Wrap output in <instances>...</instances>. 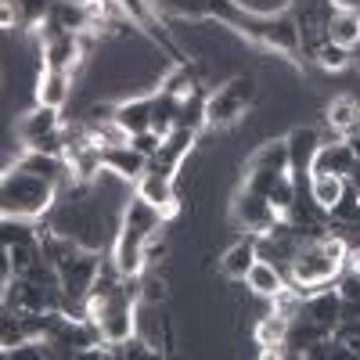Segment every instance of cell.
I'll return each instance as SVG.
<instances>
[{
  "instance_id": "cell-6",
  "label": "cell",
  "mask_w": 360,
  "mask_h": 360,
  "mask_svg": "<svg viewBox=\"0 0 360 360\" xmlns=\"http://www.w3.org/2000/svg\"><path fill=\"white\" fill-rule=\"evenodd\" d=\"M281 220V213L274 205H270L259 191H252V188H238V195H234V202H231V224L238 227V231H245V234H266V231H274V224Z\"/></svg>"
},
{
  "instance_id": "cell-25",
  "label": "cell",
  "mask_w": 360,
  "mask_h": 360,
  "mask_svg": "<svg viewBox=\"0 0 360 360\" xmlns=\"http://www.w3.org/2000/svg\"><path fill=\"white\" fill-rule=\"evenodd\" d=\"M332 4H335L339 11H356V15H360V0H332Z\"/></svg>"
},
{
  "instance_id": "cell-21",
  "label": "cell",
  "mask_w": 360,
  "mask_h": 360,
  "mask_svg": "<svg viewBox=\"0 0 360 360\" xmlns=\"http://www.w3.org/2000/svg\"><path fill=\"white\" fill-rule=\"evenodd\" d=\"M159 90H166V94H173V98H191L195 90H198V76H195V69L188 65V62H173V69L162 76V83H159Z\"/></svg>"
},
{
  "instance_id": "cell-1",
  "label": "cell",
  "mask_w": 360,
  "mask_h": 360,
  "mask_svg": "<svg viewBox=\"0 0 360 360\" xmlns=\"http://www.w3.org/2000/svg\"><path fill=\"white\" fill-rule=\"evenodd\" d=\"M169 217L162 213L159 205H152L148 198L134 195L123 209V220H119V231H115V245H112V259L115 266L123 270L127 278H137L144 270V252H148V242L162 231Z\"/></svg>"
},
{
  "instance_id": "cell-22",
  "label": "cell",
  "mask_w": 360,
  "mask_h": 360,
  "mask_svg": "<svg viewBox=\"0 0 360 360\" xmlns=\"http://www.w3.org/2000/svg\"><path fill=\"white\" fill-rule=\"evenodd\" d=\"M314 58H317V65H321V69H332V72H339V69L349 65V51L339 47V44H332V40H324V44L314 51Z\"/></svg>"
},
{
  "instance_id": "cell-26",
  "label": "cell",
  "mask_w": 360,
  "mask_h": 360,
  "mask_svg": "<svg viewBox=\"0 0 360 360\" xmlns=\"http://www.w3.org/2000/svg\"><path fill=\"white\" fill-rule=\"evenodd\" d=\"M346 144H349V152H353V159L360 162V134H353V137H346Z\"/></svg>"
},
{
  "instance_id": "cell-18",
  "label": "cell",
  "mask_w": 360,
  "mask_h": 360,
  "mask_svg": "<svg viewBox=\"0 0 360 360\" xmlns=\"http://www.w3.org/2000/svg\"><path fill=\"white\" fill-rule=\"evenodd\" d=\"M353 162H356V159H353V152H349V144H346V141L321 144V148H317V155H314L310 173H339V176H349Z\"/></svg>"
},
{
  "instance_id": "cell-19",
  "label": "cell",
  "mask_w": 360,
  "mask_h": 360,
  "mask_svg": "<svg viewBox=\"0 0 360 360\" xmlns=\"http://www.w3.org/2000/svg\"><path fill=\"white\" fill-rule=\"evenodd\" d=\"M148 4L159 18H188V22L209 18V0H148Z\"/></svg>"
},
{
  "instance_id": "cell-11",
  "label": "cell",
  "mask_w": 360,
  "mask_h": 360,
  "mask_svg": "<svg viewBox=\"0 0 360 360\" xmlns=\"http://www.w3.org/2000/svg\"><path fill=\"white\" fill-rule=\"evenodd\" d=\"M324 123L332 127L335 134H342V137L360 134V101L353 94L332 98V101H328V108H324Z\"/></svg>"
},
{
  "instance_id": "cell-17",
  "label": "cell",
  "mask_w": 360,
  "mask_h": 360,
  "mask_svg": "<svg viewBox=\"0 0 360 360\" xmlns=\"http://www.w3.org/2000/svg\"><path fill=\"white\" fill-rule=\"evenodd\" d=\"M245 285H249V292H256V295H263V299H274V295L288 285V278H285L270 259H256V263L249 266V274H245Z\"/></svg>"
},
{
  "instance_id": "cell-27",
  "label": "cell",
  "mask_w": 360,
  "mask_h": 360,
  "mask_svg": "<svg viewBox=\"0 0 360 360\" xmlns=\"http://www.w3.org/2000/svg\"><path fill=\"white\" fill-rule=\"evenodd\" d=\"M349 62H353V65H356V72H360V44L349 51Z\"/></svg>"
},
{
  "instance_id": "cell-8",
  "label": "cell",
  "mask_w": 360,
  "mask_h": 360,
  "mask_svg": "<svg viewBox=\"0 0 360 360\" xmlns=\"http://www.w3.org/2000/svg\"><path fill=\"white\" fill-rule=\"evenodd\" d=\"M101 162H105V173H112V176H119V180H130V184H137L141 173L148 169V162H152V159H148L144 152H137L134 144H112V148H105Z\"/></svg>"
},
{
  "instance_id": "cell-4",
  "label": "cell",
  "mask_w": 360,
  "mask_h": 360,
  "mask_svg": "<svg viewBox=\"0 0 360 360\" xmlns=\"http://www.w3.org/2000/svg\"><path fill=\"white\" fill-rule=\"evenodd\" d=\"M15 134H18V141H22L25 152L65 155V127H62V115H58V108L37 105L33 112H25L18 123H15Z\"/></svg>"
},
{
  "instance_id": "cell-15",
  "label": "cell",
  "mask_w": 360,
  "mask_h": 360,
  "mask_svg": "<svg viewBox=\"0 0 360 360\" xmlns=\"http://www.w3.org/2000/svg\"><path fill=\"white\" fill-rule=\"evenodd\" d=\"M310 180V198L324 209V213H335V205L342 202V195H346V176H339V173H310L307 176Z\"/></svg>"
},
{
  "instance_id": "cell-9",
  "label": "cell",
  "mask_w": 360,
  "mask_h": 360,
  "mask_svg": "<svg viewBox=\"0 0 360 360\" xmlns=\"http://www.w3.org/2000/svg\"><path fill=\"white\" fill-rule=\"evenodd\" d=\"M324 144L321 130L317 127H295L288 134V155H292V176H310V166H314V155L317 148Z\"/></svg>"
},
{
  "instance_id": "cell-23",
  "label": "cell",
  "mask_w": 360,
  "mask_h": 360,
  "mask_svg": "<svg viewBox=\"0 0 360 360\" xmlns=\"http://www.w3.org/2000/svg\"><path fill=\"white\" fill-rule=\"evenodd\" d=\"M245 15H259V18H270V15H285L292 11V0H234Z\"/></svg>"
},
{
  "instance_id": "cell-16",
  "label": "cell",
  "mask_w": 360,
  "mask_h": 360,
  "mask_svg": "<svg viewBox=\"0 0 360 360\" xmlns=\"http://www.w3.org/2000/svg\"><path fill=\"white\" fill-rule=\"evenodd\" d=\"M245 169H263V173H292V155H288V137L259 144Z\"/></svg>"
},
{
  "instance_id": "cell-13",
  "label": "cell",
  "mask_w": 360,
  "mask_h": 360,
  "mask_svg": "<svg viewBox=\"0 0 360 360\" xmlns=\"http://www.w3.org/2000/svg\"><path fill=\"white\" fill-rule=\"evenodd\" d=\"M259 259V252H256V234H245L242 242H234L224 256H220V270L231 278V281H245V274H249V266Z\"/></svg>"
},
{
  "instance_id": "cell-14",
  "label": "cell",
  "mask_w": 360,
  "mask_h": 360,
  "mask_svg": "<svg viewBox=\"0 0 360 360\" xmlns=\"http://www.w3.org/2000/svg\"><path fill=\"white\" fill-rule=\"evenodd\" d=\"M69 90H72V72H62V69H40V83H37V105L62 108V105L69 101Z\"/></svg>"
},
{
  "instance_id": "cell-3",
  "label": "cell",
  "mask_w": 360,
  "mask_h": 360,
  "mask_svg": "<svg viewBox=\"0 0 360 360\" xmlns=\"http://www.w3.org/2000/svg\"><path fill=\"white\" fill-rule=\"evenodd\" d=\"M58 202V184L25 166H11L0 176V209L15 220H37Z\"/></svg>"
},
{
  "instance_id": "cell-12",
  "label": "cell",
  "mask_w": 360,
  "mask_h": 360,
  "mask_svg": "<svg viewBox=\"0 0 360 360\" xmlns=\"http://www.w3.org/2000/svg\"><path fill=\"white\" fill-rule=\"evenodd\" d=\"M152 108H155V94H152V98H130V101H119V108H115V123L123 127L130 137L148 134V130H152Z\"/></svg>"
},
{
  "instance_id": "cell-2",
  "label": "cell",
  "mask_w": 360,
  "mask_h": 360,
  "mask_svg": "<svg viewBox=\"0 0 360 360\" xmlns=\"http://www.w3.org/2000/svg\"><path fill=\"white\" fill-rule=\"evenodd\" d=\"M349 263V245L339 234H324V238H310L303 242V249L295 252L292 270H288V285H295L299 292H317L324 285H332L342 266Z\"/></svg>"
},
{
  "instance_id": "cell-5",
  "label": "cell",
  "mask_w": 360,
  "mask_h": 360,
  "mask_svg": "<svg viewBox=\"0 0 360 360\" xmlns=\"http://www.w3.org/2000/svg\"><path fill=\"white\" fill-rule=\"evenodd\" d=\"M256 101V79L252 76H234L213 94H205V127H234Z\"/></svg>"
},
{
  "instance_id": "cell-20",
  "label": "cell",
  "mask_w": 360,
  "mask_h": 360,
  "mask_svg": "<svg viewBox=\"0 0 360 360\" xmlns=\"http://www.w3.org/2000/svg\"><path fill=\"white\" fill-rule=\"evenodd\" d=\"M328 40L353 51L360 44V15L356 11H335L332 22H328Z\"/></svg>"
},
{
  "instance_id": "cell-24",
  "label": "cell",
  "mask_w": 360,
  "mask_h": 360,
  "mask_svg": "<svg viewBox=\"0 0 360 360\" xmlns=\"http://www.w3.org/2000/svg\"><path fill=\"white\" fill-rule=\"evenodd\" d=\"M346 180H349V188L360 195V162H353V169H349V176H346Z\"/></svg>"
},
{
  "instance_id": "cell-7",
  "label": "cell",
  "mask_w": 360,
  "mask_h": 360,
  "mask_svg": "<svg viewBox=\"0 0 360 360\" xmlns=\"http://www.w3.org/2000/svg\"><path fill=\"white\" fill-rule=\"evenodd\" d=\"M137 195L148 198L152 205H159L166 217H173V213H176V169H166V166L148 162V169H144L141 180H137Z\"/></svg>"
},
{
  "instance_id": "cell-10",
  "label": "cell",
  "mask_w": 360,
  "mask_h": 360,
  "mask_svg": "<svg viewBox=\"0 0 360 360\" xmlns=\"http://www.w3.org/2000/svg\"><path fill=\"white\" fill-rule=\"evenodd\" d=\"M288 328H292V317L270 310L259 317L256 324V342L263 346V356H281L285 353V342H288Z\"/></svg>"
}]
</instances>
